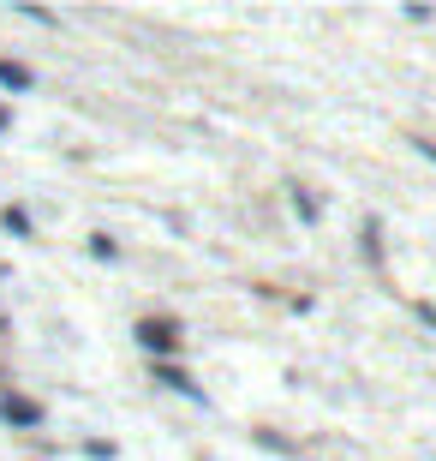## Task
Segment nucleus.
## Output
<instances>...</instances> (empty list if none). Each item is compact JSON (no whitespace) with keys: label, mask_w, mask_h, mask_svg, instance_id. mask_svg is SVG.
Segmentation results:
<instances>
[{"label":"nucleus","mask_w":436,"mask_h":461,"mask_svg":"<svg viewBox=\"0 0 436 461\" xmlns=\"http://www.w3.org/2000/svg\"><path fill=\"white\" fill-rule=\"evenodd\" d=\"M0 132H6V108H0Z\"/></svg>","instance_id":"nucleus-10"},{"label":"nucleus","mask_w":436,"mask_h":461,"mask_svg":"<svg viewBox=\"0 0 436 461\" xmlns=\"http://www.w3.org/2000/svg\"><path fill=\"white\" fill-rule=\"evenodd\" d=\"M419 156H424V162H436V144H431V138H419Z\"/></svg>","instance_id":"nucleus-9"},{"label":"nucleus","mask_w":436,"mask_h":461,"mask_svg":"<svg viewBox=\"0 0 436 461\" xmlns=\"http://www.w3.org/2000/svg\"><path fill=\"white\" fill-rule=\"evenodd\" d=\"M293 210H299L305 222H317V198H305V192H293Z\"/></svg>","instance_id":"nucleus-7"},{"label":"nucleus","mask_w":436,"mask_h":461,"mask_svg":"<svg viewBox=\"0 0 436 461\" xmlns=\"http://www.w3.org/2000/svg\"><path fill=\"white\" fill-rule=\"evenodd\" d=\"M365 258H370V264H383V222H377V216L365 222Z\"/></svg>","instance_id":"nucleus-5"},{"label":"nucleus","mask_w":436,"mask_h":461,"mask_svg":"<svg viewBox=\"0 0 436 461\" xmlns=\"http://www.w3.org/2000/svg\"><path fill=\"white\" fill-rule=\"evenodd\" d=\"M0 420H6V426H42V408L24 402V395H6V402H0Z\"/></svg>","instance_id":"nucleus-2"},{"label":"nucleus","mask_w":436,"mask_h":461,"mask_svg":"<svg viewBox=\"0 0 436 461\" xmlns=\"http://www.w3.org/2000/svg\"><path fill=\"white\" fill-rule=\"evenodd\" d=\"M0 85H6V90H31V85H36V72H31V67H18V60H0Z\"/></svg>","instance_id":"nucleus-4"},{"label":"nucleus","mask_w":436,"mask_h":461,"mask_svg":"<svg viewBox=\"0 0 436 461\" xmlns=\"http://www.w3.org/2000/svg\"><path fill=\"white\" fill-rule=\"evenodd\" d=\"M0 228H6V234H31V216H24V210H0Z\"/></svg>","instance_id":"nucleus-6"},{"label":"nucleus","mask_w":436,"mask_h":461,"mask_svg":"<svg viewBox=\"0 0 436 461\" xmlns=\"http://www.w3.org/2000/svg\"><path fill=\"white\" fill-rule=\"evenodd\" d=\"M132 336H138V348H150V354H174V348H180V324H174V318H144Z\"/></svg>","instance_id":"nucleus-1"},{"label":"nucleus","mask_w":436,"mask_h":461,"mask_svg":"<svg viewBox=\"0 0 436 461\" xmlns=\"http://www.w3.org/2000/svg\"><path fill=\"white\" fill-rule=\"evenodd\" d=\"M90 252H96V258H120V246L108 234H96V240H90Z\"/></svg>","instance_id":"nucleus-8"},{"label":"nucleus","mask_w":436,"mask_h":461,"mask_svg":"<svg viewBox=\"0 0 436 461\" xmlns=\"http://www.w3.org/2000/svg\"><path fill=\"white\" fill-rule=\"evenodd\" d=\"M156 384H162V390H174V395H203L198 384H191V377L180 372V366H168V359H162V366H156Z\"/></svg>","instance_id":"nucleus-3"}]
</instances>
